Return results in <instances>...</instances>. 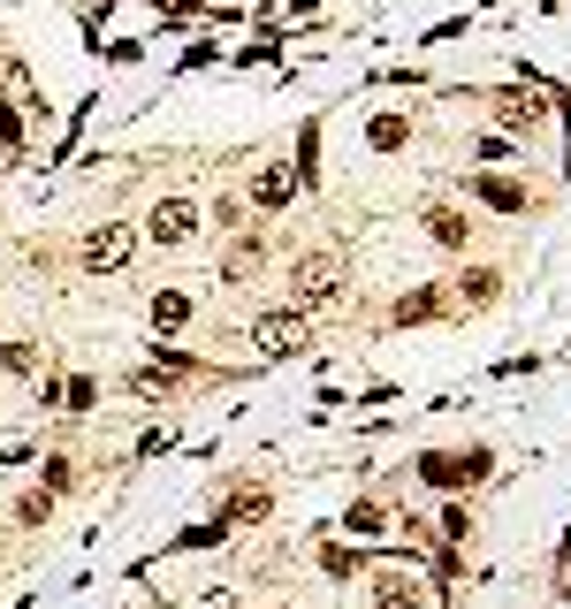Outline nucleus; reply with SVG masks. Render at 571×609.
Returning <instances> with one entry per match:
<instances>
[{
	"label": "nucleus",
	"instance_id": "7ed1b4c3",
	"mask_svg": "<svg viewBox=\"0 0 571 609\" xmlns=\"http://www.w3.org/2000/svg\"><path fill=\"white\" fill-rule=\"evenodd\" d=\"M130 260H138V229L107 221V229H92V237H84V267H92V275H123Z\"/></svg>",
	"mask_w": 571,
	"mask_h": 609
},
{
	"label": "nucleus",
	"instance_id": "9b49d317",
	"mask_svg": "<svg viewBox=\"0 0 571 609\" xmlns=\"http://www.w3.org/2000/svg\"><path fill=\"white\" fill-rule=\"evenodd\" d=\"M260 260H267V244H260V237L229 244V275H260Z\"/></svg>",
	"mask_w": 571,
	"mask_h": 609
},
{
	"label": "nucleus",
	"instance_id": "4468645a",
	"mask_svg": "<svg viewBox=\"0 0 571 609\" xmlns=\"http://www.w3.org/2000/svg\"><path fill=\"white\" fill-rule=\"evenodd\" d=\"M0 366H15V374H31V381H38V343H8V351H0Z\"/></svg>",
	"mask_w": 571,
	"mask_h": 609
},
{
	"label": "nucleus",
	"instance_id": "f3484780",
	"mask_svg": "<svg viewBox=\"0 0 571 609\" xmlns=\"http://www.w3.org/2000/svg\"><path fill=\"white\" fill-rule=\"evenodd\" d=\"M198 609H237V602L229 595H198Z\"/></svg>",
	"mask_w": 571,
	"mask_h": 609
},
{
	"label": "nucleus",
	"instance_id": "f8f14e48",
	"mask_svg": "<svg viewBox=\"0 0 571 609\" xmlns=\"http://www.w3.org/2000/svg\"><path fill=\"white\" fill-rule=\"evenodd\" d=\"M434 290H412V298H397V320H404V328H420V320H434Z\"/></svg>",
	"mask_w": 571,
	"mask_h": 609
},
{
	"label": "nucleus",
	"instance_id": "ddd939ff",
	"mask_svg": "<svg viewBox=\"0 0 571 609\" xmlns=\"http://www.w3.org/2000/svg\"><path fill=\"white\" fill-rule=\"evenodd\" d=\"M23 146H31V130H23V115H15V107H0V152L15 160Z\"/></svg>",
	"mask_w": 571,
	"mask_h": 609
},
{
	"label": "nucleus",
	"instance_id": "9d476101",
	"mask_svg": "<svg viewBox=\"0 0 571 609\" xmlns=\"http://www.w3.org/2000/svg\"><path fill=\"white\" fill-rule=\"evenodd\" d=\"M289 183H297L289 168H260V183H252V198H260V206H289Z\"/></svg>",
	"mask_w": 571,
	"mask_h": 609
},
{
	"label": "nucleus",
	"instance_id": "0eeeda50",
	"mask_svg": "<svg viewBox=\"0 0 571 609\" xmlns=\"http://www.w3.org/2000/svg\"><path fill=\"white\" fill-rule=\"evenodd\" d=\"M374 602L381 609H427V595H420L412 572H381V579H374Z\"/></svg>",
	"mask_w": 571,
	"mask_h": 609
},
{
	"label": "nucleus",
	"instance_id": "20e7f679",
	"mask_svg": "<svg viewBox=\"0 0 571 609\" xmlns=\"http://www.w3.org/2000/svg\"><path fill=\"white\" fill-rule=\"evenodd\" d=\"M145 229H152V244H168V252H175V244H191V229H198V206L168 191V198L152 206V221H145Z\"/></svg>",
	"mask_w": 571,
	"mask_h": 609
},
{
	"label": "nucleus",
	"instance_id": "6e6552de",
	"mask_svg": "<svg viewBox=\"0 0 571 609\" xmlns=\"http://www.w3.org/2000/svg\"><path fill=\"white\" fill-rule=\"evenodd\" d=\"M472 191H480L488 206H503V214H518V206H534V191H526V183H511V175H480Z\"/></svg>",
	"mask_w": 571,
	"mask_h": 609
},
{
	"label": "nucleus",
	"instance_id": "f257e3e1",
	"mask_svg": "<svg viewBox=\"0 0 571 609\" xmlns=\"http://www.w3.org/2000/svg\"><path fill=\"white\" fill-rule=\"evenodd\" d=\"M343 283H351L343 252H305V260L289 267V304H297V312H312V304H328V298H335Z\"/></svg>",
	"mask_w": 571,
	"mask_h": 609
},
{
	"label": "nucleus",
	"instance_id": "dca6fc26",
	"mask_svg": "<svg viewBox=\"0 0 571 609\" xmlns=\"http://www.w3.org/2000/svg\"><path fill=\"white\" fill-rule=\"evenodd\" d=\"M92 397H100V389H92V381H84V374H77V381H69V389H61V404H69V412H92Z\"/></svg>",
	"mask_w": 571,
	"mask_h": 609
},
{
	"label": "nucleus",
	"instance_id": "1a4fd4ad",
	"mask_svg": "<svg viewBox=\"0 0 571 609\" xmlns=\"http://www.w3.org/2000/svg\"><path fill=\"white\" fill-rule=\"evenodd\" d=\"M366 138H374V152H397L404 138H412V123H404V115H374V123H366Z\"/></svg>",
	"mask_w": 571,
	"mask_h": 609
},
{
	"label": "nucleus",
	"instance_id": "2eb2a0df",
	"mask_svg": "<svg viewBox=\"0 0 571 609\" xmlns=\"http://www.w3.org/2000/svg\"><path fill=\"white\" fill-rule=\"evenodd\" d=\"M358 564H366V556H358V549H328V556H320V572H328V579H351V572H358Z\"/></svg>",
	"mask_w": 571,
	"mask_h": 609
},
{
	"label": "nucleus",
	"instance_id": "f03ea898",
	"mask_svg": "<svg viewBox=\"0 0 571 609\" xmlns=\"http://www.w3.org/2000/svg\"><path fill=\"white\" fill-rule=\"evenodd\" d=\"M252 343H260V351H275V358H297V351H305V343H312V328H305V312H297V304H275V312H260V320H252Z\"/></svg>",
	"mask_w": 571,
	"mask_h": 609
},
{
	"label": "nucleus",
	"instance_id": "39448f33",
	"mask_svg": "<svg viewBox=\"0 0 571 609\" xmlns=\"http://www.w3.org/2000/svg\"><path fill=\"white\" fill-rule=\"evenodd\" d=\"M145 320H152V335H175V328H191V290H152Z\"/></svg>",
	"mask_w": 571,
	"mask_h": 609
},
{
	"label": "nucleus",
	"instance_id": "423d86ee",
	"mask_svg": "<svg viewBox=\"0 0 571 609\" xmlns=\"http://www.w3.org/2000/svg\"><path fill=\"white\" fill-rule=\"evenodd\" d=\"M495 115H503V130H518V138L541 130V100H534V92H495Z\"/></svg>",
	"mask_w": 571,
	"mask_h": 609
}]
</instances>
